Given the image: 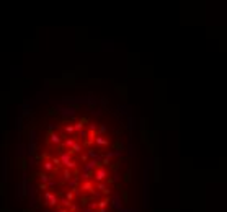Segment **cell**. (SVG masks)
<instances>
[{"instance_id":"1","label":"cell","mask_w":227,"mask_h":212,"mask_svg":"<svg viewBox=\"0 0 227 212\" xmlns=\"http://www.w3.org/2000/svg\"><path fill=\"white\" fill-rule=\"evenodd\" d=\"M13 168L20 212H134L131 119L103 96L28 103Z\"/></svg>"}]
</instances>
